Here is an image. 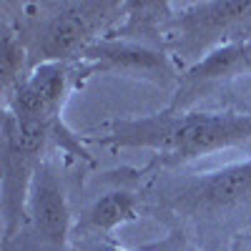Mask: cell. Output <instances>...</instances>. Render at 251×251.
I'll return each instance as SVG.
<instances>
[{
  "instance_id": "6da1fadb",
  "label": "cell",
  "mask_w": 251,
  "mask_h": 251,
  "mask_svg": "<svg viewBox=\"0 0 251 251\" xmlns=\"http://www.w3.org/2000/svg\"><path fill=\"white\" fill-rule=\"evenodd\" d=\"M86 141L111 149H146L158 156L156 163L161 166H183L206 153L251 141V113L166 108L141 118L108 121L100 138Z\"/></svg>"
},
{
  "instance_id": "7a4b0ae2",
  "label": "cell",
  "mask_w": 251,
  "mask_h": 251,
  "mask_svg": "<svg viewBox=\"0 0 251 251\" xmlns=\"http://www.w3.org/2000/svg\"><path fill=\"white\" fill-rule=\"evenodd\" d=\"M126 13V3H25L20 5V23H10L23 40L30 71L43 63L80 60L96 40L106 38Z\"/></svg>"
},
{
  "instance_id": "3957f363",
  "label": "cell",
  "mask_w": 251,
  "mask_h": 251,
  "mask_svg": "<svg viewBox=\"0 0 251 251\" xmlns=\"http://www.w3.org/2000/svg\"><path fill=\"white\" fill-rule=\"evenodd\" d=\"M251 38V0L174 5L166 33V50L181 63V71L199 63L214 48Z\"/></svg>"
},
{
  "instance_id": "277c9868",
  "label": "cell",
  "mask_w": 251,
  "mask_h": 251,
  "mask_svg": "<svg viewBox=\"0 0 251 251\" xmlns=\"http://www.w3.org/2000/svg\"><path fill=\"white\" fill-rule=\"evenodd\" d=\"M0 141H3V151H0V166H3V176H0L3 239L5 244H10L28 219V196L33 176L38 166L43 163V151L48 143H53V138L43 123L20 121L10 111H3Z\"/></svg>"
},
{
  "instance_id": "5b68a950",
  "label": "cell",
  "mask_w": 251,
  "mask_h": 251,
  "mask_svg": "<svg viewBox=\"0 0 251 251\" xmlns=\"http://www.w3.org/2000/svg\"><path fill=\"white\" fill-rule=\"evenodd\" d=\"M161 201L186 219H206L231 211L251 201V158L174 181L161 191Z\"/></svg>"
},
{
  "instance_id": "8992f818",
  "label": "cell",
  "mask_w": 251,
  "mask_h": 251,
  "mask_svg": "<svg viewBox=\"0 0 251 251\" xmlns=\"http://www.w3.org/2000/svg\"><path fill=\"white\" fill-rule=\"evenodd\" d=\"M93 68V73H113L123 78H136L146 83H156V86H178L181 68L174 60V55L149 43H138V40H126L106 35L96 40V43L80 55Z\"/></svg>"
},
{
  "instance_id": "52a82bcc",
  "label": "cell",
  "mask_w": 251,
  "mask_h": 251,
  "mask_svg": "<svg viewBox=\"0 0 251 251\" xmlns=\"http://www.w3.org/2000/svg\"><path fill=\"white\" fill-rule=\"evenodd\" d=\"M71 203L63 181L50 161H43L33 176L28 196L25 224L38 241L40 251H66L71 236Z\"/></svg>"
},
{
  "instance_id": "ba28073f",
  "label": "cell",
  "mask_w": 251,
  "mask_h": 251,
  "mask_svg": "<svg viewBox=\"0 0 251 251\" xmlns=\"http://www.w3.org/2000/svg\"><path fill=\"white\" fill-rule=\"evenodd\" d=\"M241 75H251V38L219 46L199 63L183 68L169 108L188 111L199 98H206V93Z\"/></svg>"
},
{
  "instance_id": "9c48e42d",
  "label": "cell",
  "mask_w": 251,
  "mask_h": 251,
  "mask_svg": "<svg viewBox=\"0 0 251 251\" xmlns=\"http://www.w3.org/2000/svg\"><path fill=\"white\" fill-rule=\"evenodd\" d=\"M171 18H174V3H156V0L126 3L123 20L108 35L166 48V33H169Z\"/></svg>"
},
{
  "instance_id": "30bf717a",
  "label": "cell",
  "mask_w": 251,
  "mask_h": 251,
  "mask_svg": "<svg viewBox=\"0 0 251 251\" xmlns=\"http://www.w3.org/2000/svg\"><path fill=\"white\" fill-rule=\"evenodd\" d=\"M138 196L131 191H111L98 196L80 219V231L86 234H111L113 228L138 219Z\"/></svg>"
},
{
  "instance_id": "8fae6325",
  "label": "cell",
  "mask_w": 251,
  "mask_h": 251,
  "mask_svg": "<svg viewBox=\"0 0 251 251\" xmlns=\"http://www.w3.org/2000/svg\"><path fill=\"white\" fill-rule=\"evenodd\" d=\"M30 73V58L23 46V40L18 38L15 28L3 20L0 23V86L3 93L10 96L20 83Z\"/></svg>"
},
{
  "instance_id": "7c38bea8",
  "label": "cell",
  "mask_w": 251,
  "mask_h": 251,
  "mask_svg": "<svg viewBox=\"0 0 251 251\" xmlns=\"http://www.w3.org/2000/svg\"><path fill=\"white\" fill-rule=\"evenodd\" d=\"M78 251H161V249L158 246H153V249H126V246H118L113 241H106L103 236H96V239H86L78 246Z\"/></svg>"
},
{
  "instance_id": "4fadbf2b",
  "label": "cell",
  "mask_w": 251,
  "mask_h": 251,
  "mask_svg": "<svg viewBox=\"0 0 251 251\" xmlns=\"http://www.w3.org/2000/svg\"><path fill=\"white\" fill-rule=\"evenodd\" d=\"M188 251H191V249H188Z\"/></svg>"
}]
</instances>
